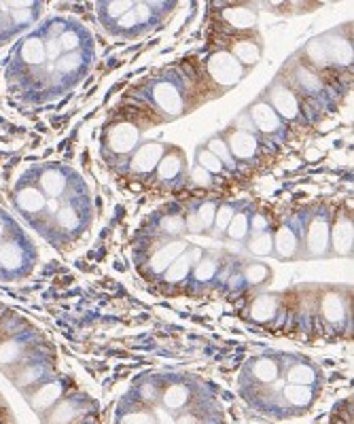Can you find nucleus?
<instances>
[{
  "instance_id": "f257e3e1",
  "label": "nucleus",
  "mask_w": 354,
  "mask_h": 424,
  "mask_svg": "<svg viewBox=\"0 0 354 424\" xmlns=\"http://www.w3.org/2000/svg\"><path fill=\"white\" fill-rule=\"evenodd\" d=\"M34 261H36V250L22 232L13 238L0 242V272H5L3 280L24 278L34 268Z\"/></svg>"
},
{
  "instance_id": "f03ea898",
  "label": "nucleus",
  "mask_w": 354,
  "mask_h": 424,
  "mask_svg": "<svg viewBox=\"0 0 354 424\" xmlns=\"http://www.w3.org/2000/svg\"><path fill=\"white\" fill-rule=\"evenodd\" d=\"M75 179V174L70 172V168H64L60 164H47L43 166V170L38 172L36 179V187L40 189V193L49 199H58L60 195L68 193L70 181Z\"/></svg>"
},
{
  "instance_id": "7ed1b4c3",
  "label": "nucleus",
  "mask_w": 354,
  "mask_h": 424,
  "mask_svg": "<svg viewBox=\"0 0 354 424\" xmlns=\"http://www.w3.org/2000/svg\"><path fill=\"white\" fill-rule=\"evenodd\" d=\"M208 73L215 79V83H219L223 87H233L244 77L242 64L231 56L229 51L213 53V56L208 58Z\"/></svg>"
},
{
  "instance_id": "20e7f679",
  "label": "nucleus",
  "mask_w": 354,
  "mask_h": 424,
  "mask_svg": "<svg viewBox=\"0 0 354 424\" xmlns=\"http://www.w3.org/2000/svg\"><path fill=\"white\" fill-rule=\"evenodd\" d=\"M299 250H301V223L293 219V221H286L274 234L272 252L280 261H293L299 257Z\"/></svg>"
},
{
  "instance_id": "39448f33",
  "label": "nucleus",
  "mask_w": 354,
  "mask_h": 424,
  "mask_svg": "<svg viewBox=\"0 0 354 424\" xmlns=\"http://www.w3.org/2000/svg\"><path fill=\"white\" fill-rule=\"evenodd\" d=\"M140 140V130L132 121H119L115 123L107 134V146L115 155H128L136 151V144Z\"/></svg>"
},
{
  "instance_id": "423d86ee",
  "label": "nucleus",
  "mask_w": 354,
  "mask_h": 424,
  "mask_svg": "<svg viewBox=\"0 0 354 424\" xmlns=\"http://www.w3.org/2000/svg\"><path fill=\"white\" fill-rule=\"evenodd\" d=\"M168 151V146L164 142H157V140H148L144 144H140L134 155H132V162H130V170L136 172V174H148L153 172L160 162L164 153Z\"/></svg>"
},
{
  "instance_id": "0eeeda50",
  "label": "nucleus",
  "mask_w": 354,
  "mask_h": 424,
  "mask_svg": "<svg viewBox=\"0 0 354 424\" xmlns=\"http://www.w3.org/2000/svg\"><path fill=\"white\" fill-rule=\"evenodd\" d=\"M329 234H331V223L327 217H314L308 223L306 229V257H327L329 252Z\"/></svg>"
},
{
  "instance_id": "6e6552de",
  "label": "nucleus",
  "mask_w": 354,
  "mask_h": 424,
  "mask_svg": "<svg viewBox=\"0 0 354 424\" xmlns=\"http://www.w3.org/2000/svg\"><path fill=\"white\" fill-rule=\"evenodd\" d=\"M151 96H153V102L157 109L168 115V117H178L183 113V96L178 91V87L174 83L168 81H160L151 89Z\"/></svg>"
},
{
  "instance_id": "1a4fd4ad",
  "label": "nucleus",
  "mask_w": 354,
  "mask_h": 424,
  "mask_svg": "<svg viewBox=\"0 0 354 424\" xmlns=\"http://www.w3.org/2000/svg\"><path fill=\"white\" fill-rule=\"evenodd\" d=\"M227 146H229V153L233 157V162L236 159H240V162H248V159H252L257 155L259 151V140L257 136L252 134L250 130H233L229 136H227Z\"/></svg>"
},
{
  "instance_id": "9d476101",
  "label": "nucleus",
  "mask_w": 354,
  "mask_h": 424,
  "mask_svg": "<svg viewBox=\"0 0 354 424\" xmlns=\"http://www.w3.org/2000/svg\"><path fill=\"white\" fill-rule=\"evenodd\" d=\"M274 113L280 117V119H286V121H295L299 117V102H297V96L288 89V87H282V85H276L272 87L270 91V102H268Z\"/></svg>"
},
{
  "instance_id": "9b49d317",
  "label": "nucleus",
  "mask_w": 354,
  "mask_h": 424,
  "mask_svg": "<svg viewBox=\"0 0 354 424\" xmlns=\"http://www.w3.org/2000/svg\"><path fill=\"white\" fill-rule=\"evenodd\" d=\"M13 202H15V208L22 212L24 217H36L45 210V204H47V197L40 193L38 187H17L15 189V195H13Z\"/></svg>"
},
{
  "instance_id": "f8f14e48",
  "label": "nucleus",
  "mask_w": 354,
  "mask_h": 424,
  "mask_svg": "<svg viewBox=\"0 0 354 424\" xmlns=\"http://www.w3.org/2000/svg\"><path fill=\"white\" fill-rule=\"evenodd\" d=\"M250 121L261 134H278L282 132V119L274 113V109L268 102H255L250 106Z\"/></svg>"
},
{
  "instance_id": "ddd939ff",
  "label": "nucleus",
  "mask_w": 354,
  "mask_h": 424,
  "mask_svg": "<svg viewBox=\"0 0 354 424\" xmlns=\"http://www.w3.org/2000/svg\"><path fill=\"white\" fill-rule=\"evenodd\" d=\"M17 56L28 66H43L47 62L45 58V38L40 32H32L24 36L17 45Z\"/></svg>"
},
{
  "instance_id": "4468645a",
  "label": "nucleus",
  "mask_w": 354,
  "mask_h": 424,
  "mask_svg": "<svg viewBox=\"0 0 354 424\" xmlns=\"http://www.w3.org/2000/svg\"><path fill=\"white\" fill-rule=\"evenodd\" d=\"M155 170H157L160 181H164V183H174V181L183 179V174L187 170V162H185L183 151L180 149H170V153H164L162 162H160V166Z\"/></svg>"
},
{
  "instance_id": "2eb2a0df",
  "label": "nucleus",
  "mask_w": 354,
  "mask_h": 424,
  "mask_svg": "<svg viewBox=\"0 0 354 424\" xmlns=\"http://www.w3.org/2000/svg\"><path fill=\"white\" fill-rule=\"evenodd\" d=\"M329 250L348 257L352 252V221L348 217H339L329 234Z\"/></svg>"
},
{
  "instance_id": "dca6fc26",
  "label": "nucleus",
  "mask_w": 354,
  "mask_h": 424,
  "mask_svg": "<svg viewBox=\"0 0 354 424\" xmlns=\"http://www.w3.org/2000/svg\"><path fill=\"white\" fill-rule=\"evenodd\" d=\"M187 246L189 244L185 240H170V242H166L162 248H157L153 252V257H151V261H148V268L153 270L155 274H164L170 268V263L187 250Z\"/></svg>"
},
{
  "instance_id": "f3484780",
  "label": "nucleus",
  "mask_w": 354,
  "mask_h": 424,
  "mask_svg": "<svg viewBox=\"0 0 354 424\" xmlns=\"http://www.w3.org/2000/svg\"><path fill=\"white\" fill-rule=\"evenodd\" d=\"M54 219H56L58 229L64 232V234H79L81 232L83 217H81L79 208L75 206V202H70V199L66 204H60V208H58V212L54 215Z\"/></svg>"
},
{
  "instance_id": "a211bd4d",
  "label": "nucleus",
  "mask_w": 354,
  "mask_h": 424,
  "mask_svg": "<svg viewBox=\"0 0 354 424\" xmlns=\"http://www.w3.org/2000/svg\"><path fill=\"white\" fill-rule=\"evenodd\" d=\"M278 308H280V301L276 295H270V293L259 295L255 301L250 303V318L257 323H270L276 318Z\"/></svg>"
},
{
  "instance_id": "6ab92c4d",
  "label": "nucleus",
  "mask_w": 354,
  "mask_h": 424,
  "mask_svg": "<svg viewBox=\"0 0 354 424\" xmlns=\"http://www.w3.org/2000/svg\"><path fill=\"white\" fill-rule=\"evenodd\" d=\"M62 393H64V388H62L60 382H47V384H43L38 391H34V393L30 395V403H32V407H34L36 411L52 409V407L60 401Z\"/></svg>"
},
{
  "instance_id": "aec40b11",
  "label": "nucleus",
  "mask_w": 354,
  "mask_h": 424,
  "mask_svg": "<svg viewBox=\"0 0 354 424\" xmlns=\"http://www.w3.org/2000/svg\"><path fill=\"white\" fill-rule=\"evenodd\" d=\"M81 405L72 399L68 401H62V403H56L52 407V411H49L47 416V422L49 424H72L79 416H81Z\"/></svg>"
},
{
  "instance_id": "412c9836",
  "label": "nucleus",
  "mask_w": 354,
  "mask_h": 424,
  "mask_svg": "<svg viewBox=\"0 0 354 424\" xmlns=\"http://www.w3.org/2000/svg\"><path fill=\"white\" fill-rule=\"evenodd\" d=\"M85 66H87V62H85V56L81 51L62 53V58L56 62V68H58L60 77H64V79H77L79 70L85 68Z\"/></svg>"
},
{
  "instance_id": "4be33fe9",
  "label": "nucleus",
  "mask_w": 354,
  "mask_h": 424,
  "mask_svg": "<svg viewBox=\"0 0 354 424\" xmlns=\"http://www.w3.org/2000/svg\"><path fill=\"white\" fill-rule=\"evenodd\" d=\"M252 376L263 384H272L280 378V365L270 356H261L252 363Z\"/></svg>"
},
{
  "instance_id": "5701e85b",
  "label": "nucleus",
  "mask_w": 354,
  "mask_h": 424,
  "mask_svg": "<svg viewBox=\"0 0 354 424\" xmlns=\"http://www.w3.org/2000/svg\"><path fill=\"white\" fill-rule=\"evenodd\" d=\"M223 17L227 24H231L238 30H246V28H252L257 24L255 11H250L248 7H227L223 11Z\"/></svg>"
},
{
  "instance_id": "b1692460",
  "label": "nucleus",
  "mask_w": 354,
  "mask_h": 424,
  "mask_svg": "<svg viewBox=\"0 0 354 424\" xmlns=\"http://www.w3.org/2000/svg\"><path fill=\"white\" fill-rule=\"evenodd\" d=\"M231 56L240 62V64H246V66H252L257 64L259 58H261V47L252 40H238L233 47H231Z\"/></svg>"
},
{
  "instance_id": "393cba45",
  "label": "nucleus",
  "mask_w": 354,
  "mask_h": 424,
  "mask_svg": "<svg viewBox=\"0 0 354 424\" xmlns=\"http://www.w3.org/2000/svg\"><path fill=\"white\" fill-rule=\"evenodd\" d=\"M191 270H193V263H191V259H189V255H187V250H185L180 257H176V259L170 263V268L164 272V280L170 282V285H178V282H183V280L189 276Z\"/></svg>"
},
{
  "instance_id": "a878e982",
  "label": "nucleus",
  "mask_w": 354,
  "mask_h": 424,
  "mask_svg": "<svg viewBox=\"0 0 354 424\" xmlns=\"http://www.w3.org/2000/svg\"><path fill=\"white\" fill-rule=\"evenodd\" d=\"M162 401H164V407L168 411H172V414L180 411L187 405V401H189V388L185 384H172V386H168L164 391Z\"/></svg>"
},
{
  "instance_id": "bb28decb",
  "label": "nucleus",
  "mask_w": 354,
  "mask_h": 424,
  "mask_svg": "<svg viewBox=\"0 0 354 424\" xmlns=\"http://www.w3.org/2000/svg\"><path fill=\"white\" fill-rule=\"evenodd\" d=\"M286 380H288V384L312 386L316 382V371H314V367H310L306 363H295L286 371Z\"/></svg>"
},
{
  "instance_id": "cd10ccee",
  "label": "nucleus",
  "mask_w": 354,
  "mask_h": 424,
  "mask_svg": "<svg viewBox=\"0 0 354 424\" xmlns=\"http://www.w3.org/2000/svg\"><path fill=\"white\" fill-rule=\"evenodd\" d=\"M282 395L286 403H291L293 407H308L314 399V393L310 386H299V384H286Z\"/></svg>"
},
{
  "instance_id": "c85d7f7f",
  "label": "nucleus",
  "mask_w": 354,
  "mask_h": 424,
  "mask_svg": "<svg viewBox=\"0 0 354 424\" xmlns=\"http://www.w3.org/2000/svg\"><path fill=\"white\" fill-rule=\"evenodd\" d=\"M244 280L248 285H255V287L266 285V282L272 280V268L266 263H261V261H252L244 268Z\"/></svg>"
},
{
  "instance_id": "c756f323",
  "label": "nucleus",
  "mask_w": 354,
  "mask_h": 424,
  "mask_svg": "<svg viewBox=\"0 0 354 424\" xmlns=\"http://www.w3.org/2000/svg\"><path fill=\"white\" fill-rule=\"evenodd\" d=\"M327 45H329V60L339 64V66H348L352 64V45L344 38H335V40H329L327 38Z\"/></svg>"
},
{
  "instance_id": "7c9ffc66",
  "label": "nucleus",
  "mask_w": 354,
  "mask_h": 424,
  "mask_svg": "<svg viewBox=\"0 0 354 424\" xmlns=\"http://www.w3.org/2000/svg\"><path fill=\"white\" fill-rule=\"evenodd\" d=\"M321 310H323V316L327 318L329 323H341L344 318H346V305H344V301H341L339 295L329 293V295L323 299Z\"/></svg>"
},
{
  "instance_id": "2f4dec72",
  "label": "nucleus",
  "mask_w": 354,
  "mask_h": 424,
  "mask_svg": "<svg viewBox=\"0 0 354 424\" xmlns=\"http://www.w3.org/2000/svg\"><path fill=\"white\" fill-rule=\"evenodd\" d=\"M272 246H274V234H270V232L252 234V236L246 240L248 252L257 255V257H268V255H272Z\"/></svg>"
},
{
  "instance_id": "473e14b6",
  "label": "nucleus",
  "mask_w": 354,
  "mask_h": 424,
  "mask_svg": "<svg viewBox=\"0 0 354 424\" xmlns=\"http://www.w3.org/2000/svg\"><path fill=\"white\" fill-rule=\"evenodd\" d=\"M306 53L308 58L312 60V64L325 68L331 64L329 60V45H327V38H312L308 45H306Z\"/></svg>"
},
{
  "instance_id": "72a5a7b5",
  "label": "nucleus",
  "mask_w": 354,
  "mask_h": 424,
  "mask_svg": "<svg viewBox=\"0 0 354 424\" xmlns=\"http://www.w3.org/2000/svg\"><path fill=\"white\" fill-rule=\"evenodd\" d=\"M248 221H250V217H248V212L246 210H238L236 215H233V219H231V223L227 225V229H225V234H227V238L229 240H236V242H242V240H246V236H248Z\"/></svg>"
},
{
  "instance_id": "f704fd0d",
  "label": "nucleus",
  "mask_w": 354,
  "mask_h": 424,
  "mask_svg": "<svg viewBox=\"0 0 354 424\" xmlns=\"http://www.w3.org/2000/svg\"><path fill=\"white\" fill-rule=\"evenodd\" d=\"M219 272V261L215 257H201L193 265V276L197 282H210Z\"/></svg>"
},
{
  "instance_id": "c9c22d12",
  "label": "nucleus",
  "mask_w": 354,
  "mask_h": 424,
  "mask_svg": "<svg viewBox=\"0 0 354 424\" xmlns=\"http://www.w3.org/2000/svg\"><path fill=\"white\" fill-rule=\"evenodd\" d=\"M206 149L219 159V162L225 166V168H233V157H231V153H229V146H227V142H225V138H221V136H215V138H210L208 140V144H206Z\"/></svg>"
},
{
  "instance_id": "e433bc0d",
  "label": "nucleus",
  "mask_w": 354,
  "mask_h": 424,
  "mask_svg": "<svg viewBox=\"0 0 354 424\" xmlns=\"http://www.w3.org/2000/svg\"><path fill=\"white\" fill-rule=\"evenodd\" d=\"M134 5H136V3H132V0H117V3L100 5V11H102V22H105V24H107V20L117 22L121 15H125L128 11H132Z\"/></svg>"
},
{
  "instance_id": "4c0bfd02",
  "label": "nucleus",
  "mask_w": 354,
  "mask_h": 424,
  "mask_svg": "<svg viewBox=\"0 0 354 424\" xmlns=\"http://www.w3.org/2000/svg\"><path fill=\"white\" fill-rule=\"evenodd\" d=\"M197 166H201V168H204L206 172H210V174H221V172L225 170V166L219 162V159H217L206 146H199V149H197Z\"/></svg>"
},
{
  "instance_id": "58836bf2",
  "label": "nucleus",
  "mask_w": 354,
  "mask_h": 424,
  "mask_svg": "<svg viewBox=\"0 0 354 424\" xmlns=\"http://www.w3.org/2000/svg\"><path fill=\"white\" fill-rule=\"evenodd\" d=\"M236 212H238V208H236L233 204H221V206H217L213 229H217L219 234H225V229H227V225L231 223V219H233Z\"/></svg>"
},
{
  "instance_id": "ea45409f",
  "label": "nucleus",
  "mask_w": 354,
  "mask_h": 424,
  "mask_svg": "<svg viewBox=\"0 0 354 424\" xmlns=\"http://www.w3.org/2000/svg\"><path fill=\"white\" fill-rule=\"evenodd\" d=\"M295 77H297L299 87H301V89H306V91H310V93H318V91L323 89L321 79H318L312 70H308V68H299Z\"/></svg>"
},
{
  "instance_id": "a19ab883",
  "label": "nucleus",
  "mask_w": 354,
  "mask_h": 424,
  "mask_svg": "<svg viewBox=\"0 0 354 424\" xmlns=\"http://www.w3.org/2000/svg\"><path fill=\"white\" fill-rule=\"evenodd\" d=\"M160 229L166 236H183L187 232L185 229V217H180V215H166L160 221Z\"/></svg>"
},
{
  "instance_id": "79ce46f5",
  "label": "nucleus",
  "mask_w": 354,
  "mask_h": 424,
  "mask_svg": "<svg viewBox=\"0 0 354 424\" xmlns=\"http://www.w3.org/2000/svg\"><path fill=\"white\" fill-rule=\"evenodd\" d=\"M197 217L201 221V225H204V232H213V223H215V212H217V204L215 202H204L197 206Z\"/></svg>"
},
{
  "instance_id": "37998d69",
  "label": "nucleus",
  "mask_w": 354,
  "mask_h": 424,
  "mask_svg": "<svg viewBox=\"0 0 354 424\" xmlns=\"http://www.w3.org/2000/svg\"><path fill=\"white\" fill-rule=\"evenodd\" d=\"M58 40H60V47H62L64 53H72V51H77L79 45H81V34H79V30H75V28H66V30L58 36Z\"/></svg>"
},
{
  "instance_id": "c03bdc74",
  "label": "nucleus",
  "mask_w": 354,
  "mask_h": 424,
  "mask_svg": "<svg viewBox=\"0 0 354 424\" xmlns=\"http://www.w3.org/2000/svg\"><path fill=\"white\" fill-rule=\"evenodd\" d=\"M22 354V348L15 340H9L5 344H0V365H7V363H13L17 361Z\"/></svg>"
},
{
  "instance_id": "a18cd8bd",
  "label": "nucleus",
  "mask_w": 354,
  "mask_h": 424,
  "mask_svg": "<svg viewBox=\"0 0 354 424\" xmlns=\"http://www.w3.org/2000/svg\"><path fill=\"white\" fill-rule=\"evenodd\" d=\"M115 26H117V30L119 32H132V34H136V32H140L142 28H140V24H138V17H136V13H134V9L132 11H128L125 15H121L117 22H115Z\"/></svg>"
},
{
  "instance_id": "49530a36",
  "label": "nucleus",
  "mask_w": 354,
  "mask_h": 424,
  "mask_svg": "<svg viewBox=\"0 0 354 424\" xmlns=\"http://www.w3.org/2000/svg\"><path fill=\"white\" fill-rule=\"evenodd\" d=\"M119 424H155V418H153V414H151V411L138 409V411L125 414Z\"/></svg>"
},
{
  "instance_id": "de8ad7c7",
  "label": "nucleus",
  "mask_w": 354,
  "mask_h": 424,
  "mask_svg": "<svg viewBox=\"0 0 354 424\" xmlns=\"http://www.w3.org/2000/svg\"><path fill=\"white\" fill-rule=\"evenodd\" d=\"M45 38V58L49 62H58L62 58V47H60V40L54 38V36H43Z\"/></svg>"
},
{
  "instance_id": "09e8293b",
  "label": "nucleus",
  "mask_w": 354,
  "mask_h": 424,
  "mask_svg": "<svg viewBox=\"0 0 354 424\" xmlns=\"http://www.w3.org/2000/svg\"><path fill=\"white\" fill-rule=\"evenodd\" d=\"M191 181H193V185L195 187H201V189H206V187H210L213 185V174L210 172H206L204 168H201V166H193L191 168Z\"/></svg>"
},
{
  "instance_id": "8fccbe9b",
  "label": "nucleus",
  "mask_w": 354,
  "mask_h": 424,
  "mask_svg": "<svg viewBox=\"0 0 354 424\" xmlns=\"http://www.w3.org/2000/svg\"><path fill=\"white\" fill-rule=\"evenodd\" d=\"M22 229L5 215L3 210H0V242L3 240H7V238H13V236H17Z\"/></svg>"
},
{
  "instance_id": "3c124183",
  "label": "nucleus",
  "mask_w": 354,
  "mask_h": 424,
  "mask_svg": "<svg viewBox=\"0 0 354 424\" xmlns=\"http://www.w3.org/2000/svg\"><path fill=\"white\" fill-rule=\"evenodd\" d=\"M7 13H9L7 5H5V3H0V45L7 43V40L13 36L11 26H9V20H7Z\"/></svg>"
},
{
  "instance_id": "603ef678",
  "label": "nucleus",
  "mask_w": 354,
  "mask_h": 424,
  "mask_svg": "<svg viewBox=\"0 0 354 424\" xmlns=\"http://www.w3.org/2000/svg\"><path fill=\"white\" fill-rule=\"evenodd\" d=\"M43 378V367H28L24 369V374L17 378V384L20 386H30L34 382H38Z\"/></svg>"
},
{
  "instance_id": "864d4df0",
  "label": "nucleus",
  "mask_w": 354,
  "mask_h": 424,
  "mask_svg": "<svg viewBox=\"0 0 354 424\" xmlns=\"http://www.w3.org/2000/svg\"><path fill=\"white\" fill-rule=\"evenodd\" d=\"M185 229H187L189 234H206V232H204V225H201V221H199V217H197L195 210H191L189 215L185 217Z\"/></svg>"
},
{
  "instance_id": "5fc2aeb1",
  "label": "nucleus",
  "mask_w": 354,
  "mask_h": 424,
  "mask_svg": "<svg viewBox=\"0 0 354 424\" xmlns=\"http://www.w3.org/2000/svg\"><path fill=\"white\" fill-rule=\"evenodd\" d=\"M151 414H153V418H155V424H176V418L166 407H155Z\"/></svg>"
},
{
  "instance_id": "6e6d98bb",
  "label": "nucleus",
  "mask_w": 354,
  "mask_h": 424,
  "mask_svg": "<svg viewBox=\"0 0 354 424\" xmlns=\"http://www.w3.org/2000/svg\"><path fill=\"white\" fill-rule=\"evenodd\" d=\"M268 227H270V221H268V217H263V215H255V217L248 221V229H252V234L268 232Z\"/></svg>"
},
{
  "instance_id": "4d7b16f0",
  "label": "nucleus",
  "mask_w": 354,
  "mask_h": 424,
  "mask_svg": "<svg viewBox=\"0 0 354 424\" xmlns=\"http://www.w3.org/2000/svg\"><path fill=\"white\" fill-rule=\"evenodd\" d=\"M176 424H197V418L193 414H180L176 418Z\"/></svg>"
},
{
  "instance_id": "13d9d810",
  "label": "nucleus",
  "mask_w": 354,
  "mask_h": 424,
  "mask_svg": "<svg viewBox=\"0 0 354 424\" xmlns=\"http://www.w3.org/2000/svg\"><path fill=\"white\" fill-rule=\"evenodd\" d=\"M155 395H157V393H155V388H153V386H151V384H146V386H144V391H142V399H146V401L151 403V401H153V397H155Z\"/></svg>"
}]
</instances>
